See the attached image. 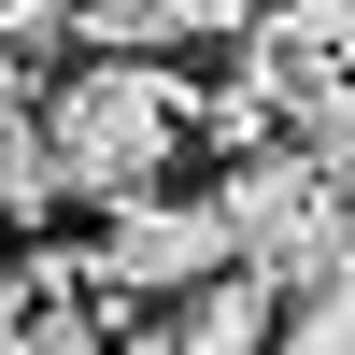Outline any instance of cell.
<instances>
[{"label":"cell","mask_w":355,"mask_h":355,"mask_svg":"<svg viewBox=\"0 0 355 355\" xmlns=\"http://www.w3.org/2000/svg\"><path fill=\"white\" fill-rule=\"evenodd\" d=\"M43 128H57V185L71 199H142V185H171V157L199 142V85L171 71V57L100 43L85 71H57Z\"/></svg>","instance_id":"6da1fadb"},{"label":"cell","mask_w":355,"mask_h":355,"mask_svg":"<svg viewBox=\"0 0 355 355\" xmlns=\"http://www.w3.org/2000/svg\"><path fill=\"white\" fill-rule=\"evenodd\" d=\"M227 242H242V270H270L284 299H299V284H327L341 256H355V199H341V171L313 157L299 128L284 142H256V157H227Z\"/></svg>","instance_id":"7a4b0ae2"},{"label":"cell","mask_w":355,"mask_h":355,"mask_svg":"<svg viewBox=\"0 0 355 355\" xmlns=\"http://www.w3.org/2000/svg\"><path fill=\"white\" fill-rule=\"evenodd\" d=\"M227 199H171V185H142V199H100V284L114 299H185L199 270H227Z\"/></svg>","instance_id":"3957f363"},{"label":"cell","mask_w":355,"mask_h":355,"mask_svg":"<svg viewBox=\"0 0 355 355\" xmlns=\"http://www.w3.org/2000/svg\"><path fill=\"white\" fill-rule=\"evenodd\" d=\"M142 327H157V341H199V355H242V341H284V284L227 256V270H199L185 299H157Z\"/></svg>","instance_id":"277c9868"},{"label":"cell","mask_w":355,"mask_h":355,"mask_svg":"<svg viewBox=\"0 0 355 355\" xmlns=\"http://www.w3.org/2000/svg\"><path fill=\"white\" fill-rule=\"evenodd\" d=\"M0 43L43 71V57H71V43H85V0H0Z\"/></svg>","instance_id":"5b68a950"},{"label":"cell","mask_w":355,"mask_h":355,"mask_svg":"<svg viewBox=\"0 0 355 355\" xmlns=\"http://www.w3.org/2000/svg\"><path fill=\"white\" fill-rule=\"evenodd\" d=\"M299 142H313V157H327V171H341V199H355V71H341V85H327V100H313V114H299Z\"/></svg>","instance_id":"8992f818"},{"label":"cell","mask_w":355,"mask_h":355,"mask_svg":"<svg viewBox=\"0 0 355 355\" xmlns=\"http://www.w3.org/2000/svg\"><path fill=\"white\" fill-rule=\"evenodd\" d=\"M0 341H28V284H15V256H0Z\"/></svg>","instance_id":"52a82bcc"}]
</instances>
